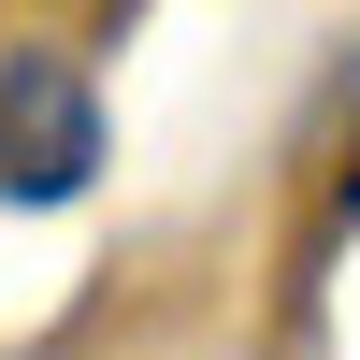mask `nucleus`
I'll list each match as a JSON object with an SVG mask.
<instances>
[{
  "label": "nucleus",
  "instance_id": "1",
  "mask_svg": "<svg viewBox=\"0 0 360 360\" xmlns=\"http://www.w3.org/2000/svg\"><path fill=\"white\" fill-rule=\"evenodd\" d=\"M101 173V86L44 44H0V202H86Z\"/></svg>",
  "mask_w": 360,
  "mask_h": 360
},
{
  "label": "nucleus",
  "instance_id": "2",
  "mask_svg": "<svg viewBox=\"0 0 360 360\" xmlns=\"http://www.w3.org/2000/svg\"><path fill=\"white\" fill-rule=\"evenodd\" d=\"M346 217H360V159H346Z\"/></svg>",
  "mask_w": 360,
  "mask_h": 360
}]
</instances>
